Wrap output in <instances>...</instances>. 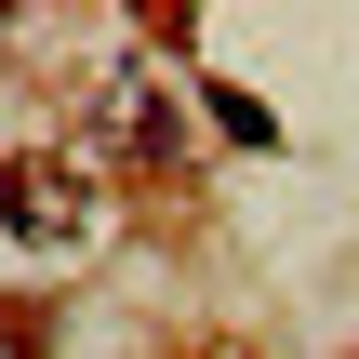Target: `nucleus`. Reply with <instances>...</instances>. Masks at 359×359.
Listing matches in <instances>:
<instances>
[{
  "instance_id": "obj_1",
  "label": "nucleus",
  "mask_w": 359,
  "mask_h": 359,
  "mask_svg": "<svg viewBox=\"0 0 359 359\" xmlns=\"http://www.w3.org/2000/svg\"><path fill=\"white\" fill-rule=\"evenodd\" d=\"M13 226H27V240L80 226V187H53V173H13Z\"/></svg>"
}]
</instances>
